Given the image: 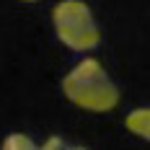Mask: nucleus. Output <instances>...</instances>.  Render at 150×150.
Returning a JSON list of instances; mask_svg holds the SVG:
<instances>
[{"label": "nucleus", "mask_w": 150, "mask_h": 150, "mask_svg": "<svg viewBox=\"0 0 150 150\" xmlns=\"http://www.w3.org/2000/svg\"><path fill=\"white\" fill-rule=\"evenodd\" d=\"M62 93L73 106L91 114H109L119 106V86L96 57H83L62 78Z\"/></svg>", "instance_id": "nucleus-1"}, {"label": "nucleus", "mask_w": 150, "mask_h": 150, "mask_svg": "<svg viewBox=\"0 0 150 150\" xmlns=\"http://www.w3.org/2000/svg\"><path fill=\"white\" fill-rule=\"evenodd\" d=\"M52 26L62 44L73 52H91L101 44V29L86 0H60L52 8Z\"/></svg>", "instance_id": "nucleus-2"}, {"label": "nucleus", "mask_w": 150, "mask_h": 150, "mask_svg": "<svg viewBox=\"0 0 150 150\" xmlns=\"http://www.w3.org/2000/svg\"><path fill=\"white\" fill-rule=\"evenodd\" d=\"M124 127L129 135L140 137V140H148L150 142V106L142 109H132L127 117H124Z\"/></svg>", "instance_id": "nucleus-3"}, {"label": "nucleus", "mask_w": 150, "mask_h": 150, "mask_svg": "<svg viewBox=\"0 0 150 150\" xmlns=\"http://www.w3.org/2000/svg\"><path fill=\"white\" fill-rule=\"evenodd\" d=\"M0 150H42V145H36V142H34L29 135H23V132H11V135L3 137Z\"/></svg>", "instance_id": "nucleus-4"}, {"label": "nucleus", "mask_w": 150, "mask_h": 150, "mask_svg": "<svg viewBox=\"0 0 150 150\" xmlns=\"http://www.w3.org/2000/svg\"><path fill=\"white\" fill-rule=\"evenodd\" d=\"M42 150H88L86 145H78V142H70V140H65V137L54 135V137H47Z\"/></svg>", "instance_id": "nucleus-5"}, {"label": "nucleus", "mask_w": 150, "mask_h": 150, "mask_svg": "<svg viewBox=\"0 0 150 150\" xmlns=\"http://www.w3.org/2000/svg\"><path fill=\"white\" fill-rule=\"evenodd\" d=\"M21 3H36V0H21Z\"/></svg>", "instance_id": "nucleus-6"}]
</instances>
